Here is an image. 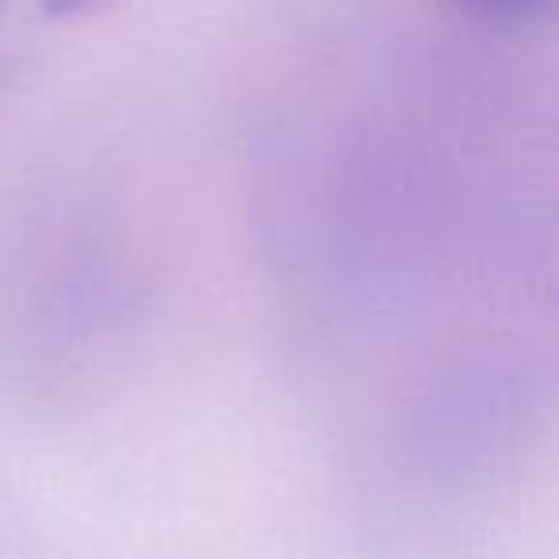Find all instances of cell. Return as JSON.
I'll return each instance as SVG.
<instances>
[{
	"instance_id": "1",
	"label": "cell",
	"mask_w": 559,
	"mask_h": 559,
	"mask_svg": "<svg viewBox=\"0 0 559 559\" xmlns=\"http://www.w3.org/2000/svg\"><path fill=\"white\" fill-rule=\"evenodd\" d=\"M479 4H495V9H502V4H521V0H479Z\"/></svg>"
}]
</instances>
